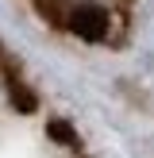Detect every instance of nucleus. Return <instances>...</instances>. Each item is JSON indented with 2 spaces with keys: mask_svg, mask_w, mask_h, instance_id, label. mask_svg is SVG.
I'll list each match as a JSON object with an SVG mask.
<instances>
[{
  "mask_svg": "<svg viewBox=\"0 0 154 158\" xmlns=\"http://www.w3.org/2000/svg\"><path fill=\"white\" fill-rule=\"evenodd\" d=\"M66 27L77 31L81 39H89V43H100L108 35V12L92 0H77V4L66 8Z\"/></svg>",
  "mask_w": 154,
  "mask_h": 158,
  "instance_id": "nucleus-1",
  "label": "nucleus"
},
{
  "mask_svg": "<svg viewBox=\"0 0 154 158\" xmlns=\"http://www.w3.org/2000/svg\"><path fill=\"white\" fill-rule=\"evenodd\" d=\"M46 131H50V135L58 139L62 147H77V143H81V139H77V131L69 127L66 120H50V123H46Z\"/></svg>",
  "mask_w": 154,
  "mask_h": 158,
  "instance_id": "nucleus-3",
  "label": "nucleus"
},
{
  "mask_svg": "<svg viewBox=\"0 0 154 158\" xmlns=\"http://www.w3.org/2000/svg\"><path fill=\"white\" fill-rule=\"evenodd\" d=\"M0 58H4V50H0Z\"/></svg>",
  "mask_w": 154,
  "mask_h": 158,
  "instance_id": "nucleus-4",
  "label": "nucleus"
},
{
  "mask_svg": "<svg viewBox=\"0 0 154 158\" xmlns=\"http://www.w3.org/2000/svg\"><path fill=\"white\" fill-rule=\"evenodd\" d=\"M0 69H4V89H8V100L15 104V112H23V116L38 112V97H35V89L23 81L19 66H12V58H0Z\"/></svg>",
  "mask_w": 154,
  "mask_h": 158,
  "instance_id": "nucleus-2",
  "label": "nucleus"
}]
</instances>
